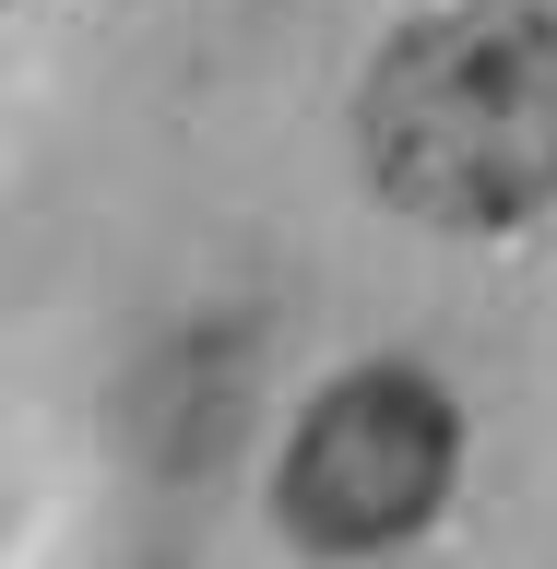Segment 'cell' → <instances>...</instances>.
<instances>
[{
  "label": "cell",
  "instance_id": "cell-1",
  "mask_svg": "<svg viewBox=\"0 0 557 569\" xmlns=\"http://www.w3.org/2000/svg\"><path fill=\"white\" fill-rule=\"evenodd\" d=\"M356 154L391 213L439 238H498L557 202V12L462 0L404 24L356 96Z\"/></svg>",
  "mask_w": 557,
  "mask_h": 569
},
{
  "label": "cell",
  "instance_id": "cell-2",
  "mask_svg": "<svg viewBox=\"0 0 557 569\" xmlns=\"http://www.w3.org/2000/svg\"><path fill=\"white\" fill-rule=\"evenodd\" d=\"M462 475V416L427 368H345L273 462V522L309 558H380L439 522Z\"/></svg>",
  "mask_w": 557,
  "mask_h": 569
}]
</instances>
